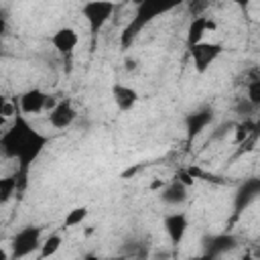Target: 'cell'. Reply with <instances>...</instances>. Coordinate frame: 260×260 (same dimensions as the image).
I'll return each mask as SVG.
<instances>
[{
  "label": "cell",
  "instance_id": "6da1fadb",
  "mask_svg": "<svg viewBox=\"0 0 260 260\" xmlns=\"http://www.w3.org/2000/svg\"><path fill=\"white\" fill-rule=\"evenodd\" d=\"M49 144V136L39 132L28 124V120L20 114L12 120L10 128H6L0 136V148L6 158H14L18 162L16 177L24 181L30 165L41 156L45 146Z\"/></svg>",
  "mask_w": 260,
  "mask_h": 260
},
{
  "label": "cell",
  "instance_id": "7a4b0ae2",
  "mask_svg": "<svg viewBox=\"0 0 260 260\" xmlns=\"http://www.w3.org/2000/svg\"><path fill=\"white\" fill-rule=\"evenodd\" d=\"M43 246V230L39 225H26L18 230L10 240V258L22 260L32 252H39Z\"/></svg>",
  "mask_w": 260,
  "mask_h": 260
},
{
  "label": "cell",
  "instance_id": "3957f363",
  "mask_svg": "<svg viewBox=\"0 0 260 260\" xmlns=\"http://www.w3.org/2000/svg\"><path fill=\"white\" fill-rule=\"evenodd\" d=\"M167 8L165 6H160V4H152V2H142L140 6H138V10H136V14L132 16V20L128 22V26L124 28V32H122V37H120V43H122V47L124 49H128L130 47V43L136 39V35L144 28V24H148L156 14H160V12H165Z\"/></svg>",
  "mask_w": 260,
  "mask_h": 260
},
{
  "label": "cell",
  "instance_id": "277c9868",
  "mask_svg": "<svg viewBox=\"0 0 260 260\" xmlns=\"http://www.w3.org/2000/svg\"><path fill=\"white\" fill-rule=\"evenodd\" d=\"M114 10H116V4L110 0H91V2H85L81 6V14L85 16L87 26L93 35L104 28V24L112 18Z\"/></svg>",
  "mask_w": 260,
  "mask_h": 260
},
{
  "label": "cell",
  "instance_id": "5b68a950",
  "mask_svg": "<svg viewBox=\"0 0 260 260\" xmlns=\"http://www.w3.org/2000/svg\"><path fill=\"white\" fill-rule=\"evenodd\" d=\"M221 51H223L221 43H215V41H203V43H199V45H195V47L189 49L191 59H193V63H195V69H197L199 73L207 71L209 65L221 55Z\"/></svg>",
  "mask_w": 260,
  "mask_h": 260
},
{
  "label": "cell",
  "instance_id": "8992f818",
  "mask_svg": "<svg viewBox=\"0 0 260 260\" xmlns=\"http://www.w3.org/2000/svg\"><path fill=\"white\" fill-rule=\"evenodd\" d=\"M49 93H45L39 87H30L18 95V110L22 116H35L41 112H47Z\"/></svg>",
  "mask_w": 260,
  "mask_h": 260
},
{
  "label": "cell",
  "instance_id": "52a82bcc",
  "mask_svg": "<svg viewBox=\"0 0 260 260\" xmlns=\"http://www.w3.org/2000/svg\"><path fill=\"white\" fill-rule=\"evenodd\" d=\"M162 228L171 240L173 246H179L189 230V217L185 211H173V213H167L162 217Z\"/></svg>",
  "mask_w": 260,
  "mask_h": 260
},
{
  "label": "cell",
  "instance_id": "ba28073f",
  "mask_svg": "<svg viewBox=\"0 0 260 260\" xmlns=\"http://www.w3.org/2000/svg\"><path fill=\"white\" fill-rule=\"evenodd\" d=\"M47 118L55 130H65L77 120V110L73 108L71 100H59V104L47 114Z\"/></svg>",
  "mask_w": 260,
  "mask_h": 260
},
{
  "label": "cell",
  "instance_id": "9c48e42d",
  "mask_svg": "<svg viewBox=\"0 0 260 260\" xmlns=\"http://www.w3.org/2000/svg\"><path fill=\"white\" fill-rule=\"evenodd\" d=\"M77 43H79V35L71 26H61L51 35V45L61 55H71L77 49Z\"/></svg>",
  "mask_w": 260,
  "mask_h": 260
},
{
  "label": "cell",
  "instance_id": "30bf717a",
  "mask_svg": "<svg viewBox=\"0 0 260 260\" xmlns=\"http://www.w3.org/2000/svg\"><path fill=\"white\" fill-rule=\"evenodd\" d=\"M112 98L120 112H130L138 104V91L132 85H126L122 81H116L112 85Z\"/></svg>",
  "mask_w": 260,
  "mask_h": 260
},
{
  "label": "cell",
  "instance_id": "8fae6325",
  "mask_svg": "<svg viewBox=\"0 0 260 260\" xmlns=\"http://www.w3.org/2000/svg\"><path fill=\"white\" fill-rule=\"evenodd\" d=\"M213 120V112L209 108H203V110H197V112H191L187 114L185 118V128H187V136L189 140L195 138L197 134H201Z\"/></svg>",
  "mask_w": 260,
  "mask_h": 260
},
{
  "label": "cell",
  "instance_id": "7c38bea8",
  "mask_svg": "<svg viewBox=\"0 0 260 260\" xmlns=\"http://www.w3.org/2000/svg\"><path fill=\"white\" fill-rule=\"evenodd\" d=\"M158 197H160V201L167 203V205H183V203L187 201V197H189V189H187L185 185H181L179 181L173 179L171 183H167V185L160 189Z\"/></svg>",
  "mask_w": 260,
  "mask_h": 260
},
{
  "label": "cell",
  "instance_id": "4fadbf2b",
  "mask_svg": "<svg viewBox=\"0 0 260 260\" xmlns=\"http://www.w3.org/2000/svg\"><path fill=\"white\" fill-rule=\"evenodd\" d=\"M209 32V16H197L191 18L189 28H187V47H195L205 41V35Z\"/></svg>",
  "mask_w": 260,
  "mask_h": 260
},
{
  "label": "cell",
  "instance_id": "5bb4252c",
  "mask_svg": "<svg viewBox=\"0 0 260 260\" xmlns=\"http://www.w3.org/2000/svg\"><path fill=\"white\" fill-rule=\"evenodd\" d=\"M256 195H260V179H250V181H246V183L240 187L238 195H236V209L246 207L250 201L256 199Z\"/></svg>",
  "mask_w": 260,
  "mask_h": 260
},
{
  "label": "cell",
  "instance_id": "9a60e30c",
  "mask_svg": "<svg viewBox=\"0 0 260 260\" xmlns=\"http://www.w3.org/2000/svg\"><path fill=\"white\" fill-rule=\"evenodd\" d=\"M234 246H236V240H234L232 236H228V234L213 236L211 242H209V246H207V252H205V254H209V256L213 258V256H217V254H223V252L232 250Z\"/></svg>",
  "mask_w": 260,
  "mask_h": 260
},
{
  "label": "cell",
  "instance_id": "2e32d148",
  "mask_svg": "<svg viewBox=\"0 0 260 260\" xmlns=\"http://www.w3.org/2000/svg\"><path fill=\"white\" fill-rule=\"evenodd\" d=\"M63 246V238L61 234H51L43 240V246L39 250V260H47V258H53Z\"/></svg>",
  "mask_w": 260,
  "mask_h": 260
},
{
  "label": "cell",
  "instance_id": "e0dca14e",
  "mask_svg": "<svg viewBox=\"0 0 260 260\" xmlns=\"http://www.w3.org/2000/svg\"><path fill=\"white\" fill-rule=\"evenodd\" d=\"M87 215H89V211H87L85 205L73 207V209H69L67 215L63 217V228H65V230H71V228H75V225H81V223L87 219Z\"/></svg>",
  "mask_w": 260,
  "mask_h": 260
},
{
  "label": "cell",
  "instance_id": "ac0fdd59",
  "mask_svg": "<svg viewBox=\"0 0 260 260\" xmlns=\"http://www.w3.org/2000/svg\"><path fill=\"white\" fill-rule=\"evenodd\" d=\"M16 187H18V177H16V175H14V177H4V179H0V201L6 203V201L14 195Z\"/></svg>",
  "mask_w": 260,
  "mask_h": 260
},
{
  "label": "cell",
  "instance_id": "d6986e66",
  "mask_svg": "<svg viewBox=\"0 0 260 260\" xmlns=\"http://www.w3.org/2000/svg\"><path fill=\"white\" fill-rule=\"evenodd\" d=\"M246 100H248L256 110H260V77H254V79L248 81Z\"/></svg>",
  "mask_w": 260,
  "mask_h": 260
},
{
  "label": "cell",
  "instance_id": "ffe728a7",
  "mask_svg": "<svg viewBox=\"0 0 260 260\" xmlns=\"http://www.w3.org/2000/svg\"><path fill=\"white\" fill-rule=\"evenodd\" d=\"M16 116H20V110H18L16 102L4 98V100H2V106H0V118H2V122H4V120H14Z\"/></svg>",
  "mask_w": 260,
  "mask_h": 260
},
{
  "label": "cell",
  "instance_id": "44dd1931",
  "mask_svg": "<svg viewBox=\"0 0 260 260\" xmlns=\"http://www.w3.org/2000/svg\"><path fill=\"white\" fill-rule=\"evenodd\" d=\"M175 181H179L181 185H185L187 189H191L195 185V177L189 173V169H179L177 175H175Z\"/></svg>",
  "mask_w": 260,
  "mask_h": 260
},
{
  "label": "cell",
  "instance_id": "7402d4cb",
  "mask_svg": "<svg viewBox=\"0 0 260 260\" xmlns=\"http://www.w3.org/2000/svg\"><path fill=\"white\" fill-rule=\"evenodd\" d=\"M250 130H254V124H242V126H238L236 128V142L246 140L248 134H250Z\"/></svg>",
  "mask_w": 260,
  "mask_h": 260
},
{
  "label": "cell",
  "instance_id": "603a6c76",
  "mask_svg": "<svg viewBox=\"0 0 260 260\" xmlns=\"http://www.w3.org/2000/svg\"><path fill=\"white\" fill-rule=\"evenodd\" d=\"M207 6H209L207 2H191V4H189V12H191L193 18H197V16H203L201 10H205Z\"/></svg>",
  "mask_w": 260,
  "mask_h": 260
},
{
  "label": "cell",
  "instance_id": "cb8c5ba5",
  "mask_svg": "<svg viewBox=\"0 0 260 260\" xmlns=\"http://www.w3.org/2000/svg\"><path fill=\"white\" fill-rule=\"evenodd\" d=\"M0 260H8V248L6 246L0 248Z\"/></svg>",
  "mask_w": 260,
  "mask_h": 260
},
{
  "label": "cell",
  "instance_id": "d4e9b609",
  "mask_svg": "<svg viewBox=\"0 0 260 260\" xmlns=\"http://www.w3.org/2000/svg\"><path fill=\"white\" fill-rule=\"evenodd\" d=\"M83 260H110V258H102V256H95V254H87Z\"/></svg>",
  "mask_w": 260,
  "mask_h": 260
},
{
  "label": "cell",
  "instance_id": "484cf974",
  "mask_svg": "<svg viewBox=\"0 0 260 260\" xmlns=\"http://www.w3.org/2000/svg\"><path fill=\"white\" fill-rule=\"evenodd\" d=\"M187 260H211L209 254H203V256H193V258H187Z\"/></svg>",
  "mask_w": 260,
  "mask_h": 260
},
{
  "label": "cell",
  "instance_id": "4316f807",
  "mask_svg": "<svg viewBox=\"0 0 260 260\" xmlns=\"http://www.w3.org/2000/svg\"><path fill=\"white\" fill-rule=\"evenodd\" d=\"M254 132L260 134V116H258V120H256V124H254Z\"/></svg>",
  "mask_w": 260,
  "mask_h": 260
},
{
  "label": "cell",
  "instance_id": "83f0119b",
  "mask_svg": "<svg viewBox=\"0 0 260 260\" xmlns=\"http://www.w3.org/2000/svg\"><path fill=\"white\" fill-rule=\"evenodd\" d=\"M240 260H258V258H254V256L248 254V256H244V258H240Z\"/></svg>",
  "mask_w": 260,
  "mask_h": 260
}]
</instances>
